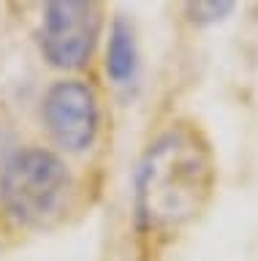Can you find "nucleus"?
I'll use <instances>...</instances> for the list:
<instances>
[{
	"label": "nucleus",
	"instance_id": "20e7f679",
	"mask_svg": "<svg viewBox=\"0 0 258 261\" xmlns=\"http://www.w3.org/2000/svg\"><path fill=\"white\" fill-rule=\"evenodd\" d=\"M44 122L63 150L82 152L98 134V98L82 79H63L44 95Z\"/></svg>",
	"mask_w": 258,
	"mask_h": 261
},
{
	"label": "nucleus",
	"instance_id": "423d86ee",
	"mask_svg": "<svg viewBox=\"0 0 258 261\" xmlns=\"http://www.w3.org/2000/svg\"><path fill=\"white\" fill-rule=\"evenodd\" d=\"M11 144H14V134H11V128L6 125L3 120H0V174H3V169L9 166L11 155L17 152V150H11Z\"/></svg>",
	"mask_w": 258,
	"mask_h": 261
},
{
	"label": "nucleus",
	"instance_id": "7ed1b4c3",
	"mask_svg": "<svg viewBox=\"0 0 258 261\" xmlns=\"http://www.w3.org/2000/svg\"><path fill=\"white\" fill-rule=\"evenodd\" d=\"M101 33V8L87 0H58L44 8L38 44L58 68H82Z\"/></svg>",
	"mask_w": 258,
	"mask_h": 261
},
{
	"label": "nucleus",
	"instance_id": "39448f33",
	"mask_svg": "<svg viewBox=\"0 0 258 261\" xmlns=\"http://www.w3.org/2000/svg\"><path fill=\"white\" fill-rule=\"evenodd\" d=\"M139 68V49L131 22L117 16L109 30V49H106V73L117 85H128Z\"/></svg>",
	"mask_w": 258,
	"mask_h": 261
},
{
	"label": "nucleus",
	"instance_id": "f03ea898",
	"mask_svg": "<svg viewBox=\"0 0 258 261\" xmlns=\"http://www.w3.org/2000/svg\"><path fill=\"white\" fill-rule=\"evenodd\" d=\"M71 171L54 152L25 147L11 155L0 174V201L22 226H46L66 210Z\"/></svg>",
	"mask_w": 258,
	"mask_h": 261
},
{
	"label": "nucleus",
	"instance_id": "f257e3e1",
	"mask_svg": "<svg viewBox=\"0 0 258 261\" xmlns=\"http://www.w3.org/2000/svg\"><path fill=\"white\" fill-rule=\"evenodd\" d=\"M217 163L196 122L180 120L150 142L136 169V223L147 237H171L209 204Z\"/></svg>",
	"mask_w": 258,
	"mask_h": 261
}]
</instances>
